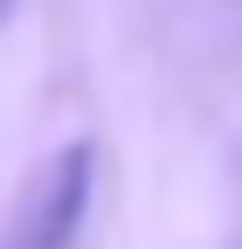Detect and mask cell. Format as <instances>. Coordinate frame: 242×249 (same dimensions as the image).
<instances>
[{
    "instance_id": "6da1fadb",
    "label": "cell",
    "mask_w": 242,
    "mask_h": 249,
    "mask_svg": "<svg viewBox=\"0 0 242 249\" xmlns=\"http://www.w3.org/2000/svg\"><path fill=\"white\" fill-rule=\"evenodd\" d=\"M90 187H97V145L90 139L55 145L35 173V187H28L21 214H14L7 249H76L83 214H90Z\"/></svg>"
},
{
    "instance_id": "7a4b0ae2",
    "label": "cell",
    "mask_w": 242,
    "mask_h": 249,
    "mask_svg": "<svg viewBox=\"0 0 242 249\" xmlns=\"http://www.w3.org/2000/svg\"><path fill=\"white\" fill-rule=\"evenodd\" d=\"M7 14H14V0H0V21H7Z\"/></svg>"
}]
</instances>
